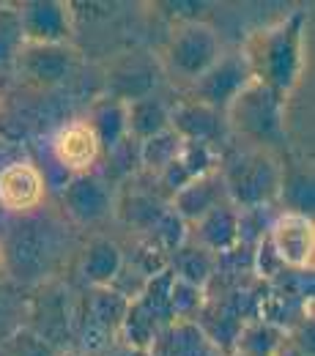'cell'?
<instances>
[{
    "mask_svg": "<svg viewBox=\"0 0 315 356\" xmlns=\"http://www.w3.org/2000/svg\"><path fill=\"white\" fill-rule=\"evenodd\" d=\"M305 11L250 33L239 49L250 66L255 83L266 86L280 96H288L302 74V49H305Z\"/></svg>",
    "mask_w": 315,
    "mask_h": 356,
    "instance_id": "1",
    "label": "cell"
},
{
    "mask_svg": "<svg viewBox=\"0 0 315 356\" xmlns=\"http://www.w3.org/2000/svg\"><path fill=\"white\" fill-rule=\"evenodd\" d=\"M285 96L274 93L261 83H250L225 107V121L247 140L258 143L261 148L277 145L285 137Z\"/></svg>",
    "mask_w": 315,
    "mask_h": 356,
    "instance_id": "2",
    "label": "cell"
},
{
    "mask_svg": "<svg viewBox=\"0 0 315 356\" xmlns=\"http://www.w3.org/2000/svg\"><path fill=\"white\" fill-rule=\"evenodd\" d=\"M220 176L225 181L227 200L241 209H261L269 200H274L277 192L282 189L280 165L266 148L244 151Z\"/></svg>",
    "mask_w": 315,
    "mask_h": 356,
    "instance_id": "3",
    "label": "cell"
},
{
    "mask_svg": "<svg viewBox=\"0 0 315 356\" xmlns=\"http://www.w3.org/2000/svg\"><path fill=\"white\" fill-rule=\"evenodd\" d=\"M223 55V42L217 36V31L206 22H181L176 31L170 33L162 60L165 69L184 83H195L217 58Z\"/></svg>",
    "mask_w": 315,
    "mask_h": 356,
    "instance_id": "4",
    "label": "cell"
},
{
    "mask_svg": "<svg viewBox=\"0 0 315 356\" xmlns=\"http://www.w3.org/2000/svg\"><path fill=\"white\" fill-rule=\"evenodd\" d=\"M129 299L118 288H90L72 312V326L86 351H102L118 340V329L124 321Z\"/></svg>",
    "mask_w": 315,
    "mask_h": 356,
    "instance_id": "5",
    "label": "cell"
},
{
    "mask_svg": "<svg viewBox=\"0 0 315 356\" xmlns=\"http://www.w3.org/2000/svg\"><path fill=\"white\" fill-rule=\"evenodd\" d=\"M264 250L280 268L307 271L313 266L315 227L305 211H285L269 225L264 236Z\"/></svg>",
    "mask_w": 315,
    "mask_h": 356,
    "instance_id": "6",
    "label": "cell"
},
{
    "mask_svg": "<svg viewBox=\"0 0 315 356\" xmlns=\"http://www.w3.org/2000/svg\"><path fill=\"white\" fill-rule=\"evenodd\" d=\"M252 83L250 66L241 52H223L192 86H189V99L200 102L206 107H214L225 113V107Z\"/></svg>",
    "mask_w": 315,
    "mask_h": 356,
    "instance_id": "7",
    "label": "cell"
},
{
    "mask_svg": "<svg viewBox=\"0 0 315 356\" xmlns=\"http://www.w3.org/2000/svg\"><path fill=\"white\" fill-rule=\"evenodd\" d=\"M22 44H69L72 6L58 0H31L17 6Z\"/></svg>",
    "mask_w": 315,
    "mask_h": 356,
    "instance_id": "8",
    "label": "cell"
},
{
    "mask_svg": "<svg viewBox=\"0 0 315 356\" xmlns=\"http://www.w3.org/2000/svg\"><path fill=\"white\" fill-rule=\"evenodd\" d=\"M14 63L22 80L52 88L74 72L77 49L69 44H22Z\"/></svg>",
    "mask_w": 315,
    "mask_h": 356,
    "instance_id": "9",
    "label": "cell"
},
{
    "mask_svg": "<svg viewBox=\"0 0 315 356\" xmlns=\"http://www.w3.org/2000/svg\"><path fill=\"white\" fill-rule=\"evenodd\" d=\"M45 173L28 162H11L0 170V206L8 214H31L45 200Z\"/></svg>",
    "mask_w": 315,
    "mask_h": 356,
    "instance_id": "10",
    "label": "cell"
},
{
    "mask_svg": "<svg viewBox=\"0 0 315 356\" xmlns=\"http://www.w3.org/2000/svg\"><path fill=\"white\" fill-rule=\"evenodd\" d=\"M63 209L66 214L80 225L102 222L113 211V192L104 178L83 173V176H69L63 184Z\"/></svg>",
    "mask_w": 315,
    "mask_h": 356,
    "instance_id": "11",
    "label": "cell"
},
{
    "mask_svg": "<svg viewBox=\"0 0 315 356\" xmlns=\"http://www.w3.org/2000/svg\"><path fill=\"white\" fill-rule=\"evenodd\" d=\"M99 154H102V145L88 127V121H72L60 127L58 134L52 137V159L69 176L90 173Z\"/></svg>",
    "mask_w": 315,
    "mask_h": 356,
    "instance_id": "12",
    "label": "cell"
},
{
    "mask_svg": "<svg viewBox=\"0 0 315 356\" xmlns=\"http://www.w3.org/2000/svg\"><path fill=\"white\" fill-rule=\"evenodd\" d=\"M192 244L206 250L209 255H227L241 241V217L233 203L211 209L206 217L192 222Z\"/></svg>",
    "mask_w": 315,
    "mask_h": 356,
    "instance_id": "13",
    "label": "cell"
},
{
    "mask_svg": "<svg viewBox=\"0 0 315 356\" xmlns=\"http://www.w3.org/2000/svg\"><path fill=\"white\" fill-rule=\"evenodd\" d=\"M288 340V326L274 323L269 318H250L239 323L225 356H280Z\"/></svg>",
    "mask_w": 315,
    "mask_h": 356,
    "instance_id": "14",
    "label": "cell"
},
{
    "mask_svg": "<svg viewBox=\"0 0 315 356\" xmlns=\"http://www.w3.org/2000/svg\"><path fill=\"white\" fill-rule=\"evenodd\" d=\"M230 203L225 192V181L220 176V170H211L206 176H200L197 181L186 184L184 189H179L173 195V203H170V211L184 220L186 225L197 222L200 217H206L211 209Z\"/></svg>",
    "mask_w": 315,
    "mask_h": 356,
    "instance_id": "15",
    "label": "cell"
},
{
    "mask_svg": "<svg viewBox=\"0 0 315 356\" xmlns=\"http://www.w3.org/2000/svg\"><path fill=\"white\" fill-rule=\"evenodd\" d=\"M151 356H225L220 351L211 337L200 329L197 321H173L165 329H159V334L154 337Z\"/></svg>",
    "mask_w": 315,
    "mask_h": 356,
    "instance_id": "16",
    "label": "cell"
},
{
    "mask_svg": "<svg viewBox=\"0 0 315 356\" xmlns=\"http://www.w3.org/2000/svg\"><path fill=\"white\" fill-rule=\"evenodd\" d=\"M225 127V115L214 107H206L200 102L184 99L170 110V129L179 134L184 143H203L211 145Z\"/></svg>",
    "mask_w": 315,
    "mask_h": 356,
    "instance_id": "17",
    "label": "cell"
},
{
    "mask_svg": "<svg viewBox=\"0 0 315 356\" xmlns=\"http://www.w3.org/2000/svg\"><path fill=\"white\" fill-rule=\"evenodd\" d=\"M217 170V156L211 145L203 143H184L179 151V156L168 165V170L159 176V184L165 186V192H170V197L184 189L186 184L197 181L200 176Z\"/></svg>",
    "mask_w": 315,
    "mask_h": 356,
    "instance_id": "18",
    "label": "cell"
},
{
    "mask_svg": "<svg viewBox=\"0 0 315 356\" xmlns=\"http://www.w3.org/2000/svg\"><path fill=\"white\" fill-rule=\"evenodd\" d=\"M124 268V252L110 238H93L83 255V280L90 288H113Z\"/></svg>",
    "mask_w": 315,
    "mask_h": 356,
    "instance_id": "19",
    "label": "cell"
},
{
    "mask_svg": "<svg viewBox=\"0 0 315 356\" xmlns=\"http://www.w3.org/2000/svg\"><path fill=\"white\" fill-rule=\"evenodd\" d=\"M170 129V107L156 96H140L127 102V137L137 143Z\"/></svg>",
    "mask_w": 315,
    "mask_h": 356,
    "instance_id": "20",
    "label": "cell"
},
{
    "mask_svg": "<svg viewBox=\"0 0 315 356\" xmlns=\"http://www.w3.org/2000/svg\"><path fill=\"white\" fill-rule=\"evenodd\" d=\"M88 127L93 129L102 151H118L127 140V102L121 99H99L90 110Z\"/></svg>",
    "mask_w": 315,
    "mask_h": 356,
    "instance_id": "21",
    "label": "cell"
},
{
    "mask_svg": "<svg viewBox=\"0 0 315 356\" xmlns=\"http://www.w3.org/2000/svg\"><path fill=\"white\" fill-rule=\"evenodd\" d=\"M181 145H184V140H181L179 134L173 132V129H165V132L154 134V137H148V140L140 143L137 159H140L143 170H148L151 176L159 178L168 170V165L179 156Z\"/></svg>",
    "mask_w": 315,
    "mask_h": 356,
    "instance_id": "22",
    "label": "cell"
},
{
    "mask_svg": "<svg viewBox=\"0 0 315 356\" xmlns=\"http://www.w3.org/2000/svg\"><path fill=\"white\" fill-rule=\"evenodd\" d=\"M170 271L184 282H192V285L206 291V285H209V280L214 274V255H209L197 244H181L179 250L173 252Z\"/></svg>",
    "mask_w": 315,
    "mask_h": 356,
    "instance_id": "23",
    "label": "cell"
},
{
    "mask_svg": "<svg viewBox=\"0 0 315 356\" xmlns=\"http://www.w3.org/2000/svg\"><path fill=\"white\" fill-rule=\"evenodd\" d=\"M206 307V291L184 282L173 274V285H170V312L173 321H197L200 312Z\"/></svg>",
    "mask_w": 315,
    "mask_h": 356,
    "instance_id": "24",
    "label": "cell"
},
{
    "mask_svg": "<svg viewBox=\"0 0 315 356\" xmlns=\"http://www.w3.org/2000/svg\"><path fill=\"white\" fill-rule=\"evenodd\" d=\"M3 356H55L58 348H52L47 340H42L33 329H17L14 334L3 337L0 343Z\"/></svg>",
    "mask_w": 315,
    "mask_h": 356,
    "instance_id": "25",
    "label": "cell"
},
{
    "mask_svg": "<svg viewBox=\"0 0 315 356\" xmlns=\"http://www.w3.org/2000/svg\"><path fill=\"white\" fill-rule=\"evenodd\" d=\"M19 47H22V39H19V25H17V11L0 8V63L14 60Z\"/></svg>",
    "mask_w": 315,
    "mask_h": 356,
    "instance_id": "26",
    "label": "cell"
},
{
    "mask_svg": "<svg viewBox=\"0 0 315 356\" xmlns=\"http://www.w3.org/2000/svg\"><path fill=\"white\" fill-rule=\"evenodd\" d=\"M90 356H151V354H148V351H137V348H127V346H121V343H110L107 348L93 351Z\"/></svg>",
    "mask_w": 315,
    "mask_h": 356,
    "instance_id": "27",
    "label": "cell"
},
{
    "mask_svg": "<svg viewBox=\"0 0 315 356\" xmlns=\"http://www.w3.org/2000/svg\"><path fill=\"white\" fill-rule=\"evenodd\" d=\"M55 356H83V354H77V351H66V348H63V351H58Z\"/></svg>",
    "mask_w": 315,
    "mask_h": 356,
    "instance_id": "28",
    "label": "cell"
},
{
    "mask_svg": "<svg viewBox=\"0 0 315 356\" xmlns=\"http://www.w3.org/2000/svg\"><path fill=\"white\" fill-rule=\"evenodd\" d=\"M0 268H3V252H0Z\"/></svg>",
    "mask_w": 315,
    "mask_h": 356,
    "instance_id": "29",
    "label": "cell"
},
{
    "mask_svg": "<svg viewBox=\"0 0 315 356\" xmlns=\"http://www.w3.org/2000/svg\"><path fill=\"white\" fill-rule=\"evenodd\" d=\"M0 356H3V354H0Z\"/></svg>",
    "mask_w": 315,
    "mask_h": 356,
    "instance_id": "30",
    "label": "cell"
}]
</instances>
